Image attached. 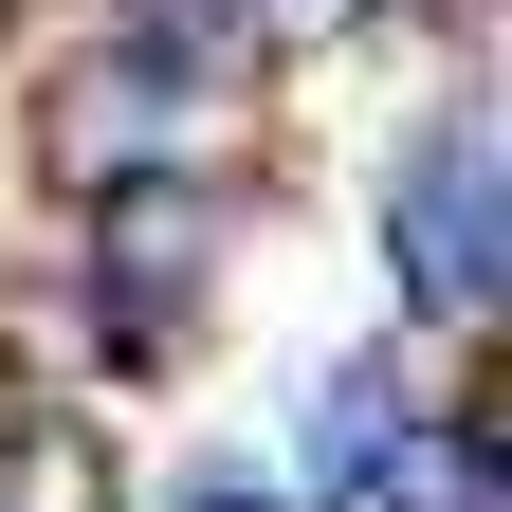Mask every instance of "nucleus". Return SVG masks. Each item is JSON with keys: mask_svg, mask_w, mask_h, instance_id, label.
<instances>
[{"mask_svg": "<svg viewBox=\"0 0 512 512\" xmlns=\"http://www.w3.org/2000/svg\"><path fill=\"white\" fill-rule=\"evenodd\" d=\"M384 293H403L421 330H494V293H512V165H494L476 92L384 165Z\"/></svg>", "mask_w": 512, "mask_h": 512, "instance_id": "1", "label": "nucleus"}, {"mask_svg": "<svg viewBox=\"0 0 512 512\" xmlns=\"http://www.w3.org/2000/svg\"><path fill=\"white\" fill-rule=\"evenodd\" d=\"M220 238H238L220 165H128V183H92V275H110V311H183Z\"/></svg>", "mask_w": 512, "mask_h": 512, "instance_id": "2", "label": "nucleus"}, {"mask_svg": "<svg viewBox=\"0 0 512 512\" xmlns=\"http://www.w3.org/2000/svg\"><path fill=\"white\" fill-rule=\"evenodd\" d=\"M183 512H293L275 476H202V494H183Z\"/></svg>", "mask_w": 512, "mask_h": 512, "instance_id": "3", "label": "nucleus"}, {"mask_svg": "<svg viewBox=\"0 0 512 512\" xmlns=\"http://www.w3.org/2000/svg\"><path fill=\"white\" fill-rule=\"evenodd\" d=\"M220 19H238V0H220Z\"/></svg>", "mask_w": 512, "mask_h": 512, "instance_id": "4", "label": "nucleus"}]
</instances>
